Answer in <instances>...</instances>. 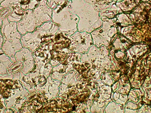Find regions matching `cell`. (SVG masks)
I'll use <instances>...</instances> for the list:
<instances>
[{"mask_svg": "<svg viewBox=\"0 0 151 113\" xmlns=\"http://www.w3.org/2000/svg\"><path fill=\"white\" fill-rule=\"evenodd\" d=\"M4 1V0H0V4H1V3ZM0 7H1V6H0Z\"/></svg>", "mask_w": 151, "mask_h": 113, "instance_id": "cell-1", "label": "cell"}]
</instances>
